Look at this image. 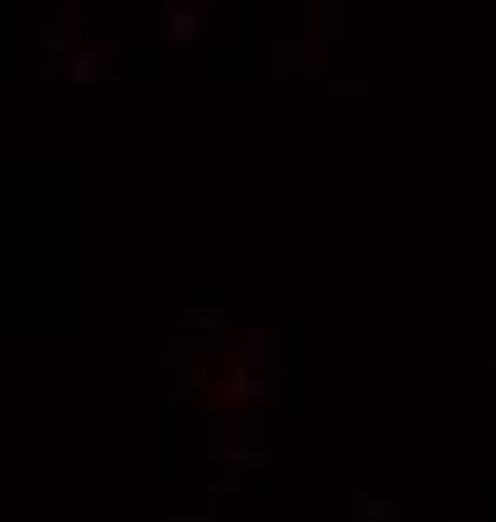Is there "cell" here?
<instances>
[{
	"label": "cell",
	"instance_id": "6da1fadb",
	"mask_svg": "<svg viewBox=\"0 0 496 522\" xmlns=\"http://www.w3.org/2000/svg\"><path fill=\"white\" fill-rule=\"evenodd\" d=\"M246 435H251L246 415H241L236 405H220V441H215V456L231 461V466H256L261 451H246Z\"/></svg>",
	"mask_w": 496,
	"mask_h": 522
},
{
	"label": "cell",
	"instance_id": "7a4b0ae2",
	"mask_svg": "<svg viewBox=\"0 0 496 522\" xmlns=\"http://www.w3.org/2000/svg\"><path fill=\"white\" fill-rule=\"evenodd\" d=\"M210 395L220 400V405H266L272 400V379L266 374H251V369H231V379H225L220 389H210Z\"/></svg>",
	"mask_w": 496,
	"mask_h": 522
},
{
	"label": "cell",
	"instance_id": "3957f363",
	"mask_svg": "<svg viewBox=\"0 0 496 522\" xmlns=\"http://www.w3.org/2000/svg\"><path fill=\"white\" fill-rule=\"evenodd\" d=\"M164 36L169 41H185V47H190V41L200 36V11L195 6H179V0H164Z\"/></svg>",
	"mask_w": 496,
	"mask_h": 522
},
{
	"label": "cell",
	"instance_id": "277c9868",
	"mask_svg": "<svg viewBox=\"0 0 496 522\" xmlns=\"http://www.w3.org/2000/svg\"><path fill=\"white\" fill-rule=\"evenodd\" d=\"M103 57H108V41H103V47H87V52H77V57L67 62V77H72V82H93Z\"/></svg>",
	"mask_w": 496,
	"mask_h": 522
},
{
	"label": "cell",
	"instance_id": "5b68a950",
	"mask_svg": "<svg viewBox=\"0 0 496 522\" xmlns=\"http://www.w3.org/2000/svg\"><path fill=\"white\" fill-rule=\"evenodd\" d=\"M241 343H246V359H241V369H251V374H266V333H261V328H246V333H241Z\"/></svg>",
	"mask_w": 496,
	"mask_h": 522
},
{
	"label": "cell",
	"instance_id": "8992f818",
	"mask_svg": "<svg viewBox=\"0 0 496 522\" xmlns=\"http://www.w3.org/2000/svg\"><path fill=\"white\" fill-rule=\"evenodd\" d=\"M185 328H231L225 313H185Z\"/></svg>",
	"mask_w": 496,
	"mask_h": 522
},
{
	"label": "cell",
	"instance_id": "52a82bcc",
	"mask_svg": "<svg viewBox=\"0 0 496 522\" xmlns=\"http://www.w3.org/2000/svg\"><path fill=\"white\" fill-rule=\"evenodd\" d=\"M77 36H82V21H67V31H57V36L47 41V52H62V47H72Z\"/></svg>",
	"mask_w": 496,
	"mask_h": 522
},
{
	"label": "cell",
	"instance_id": "ba28073f",
	"mask_svg": "<svg viewBox=\"0 0 496 522\" xmlns=\"http://www.w3.org/2000/svg\"><path fill=\"white\" fill-rule=\"evenodd\" d=\"M369 517L374 522H394V502H369Z\"/></svg>",
	"mask_w": 496,
	"mask_h": 522
},
{
	"label": "cell",
	"instance_id": "9c48e42d",
	"mask_svg": "<svg viewBox=\"0 0 496 522\" xmlns=\"http://www.w3.org/2000/svg\"><path fill=\"white\" fill-rule=\"evenodd\" d=\"M169 522H200V517H169Z\"/></svg>",
	"mask_w": 496,
	"mask_h": 522
}]
</instances>
